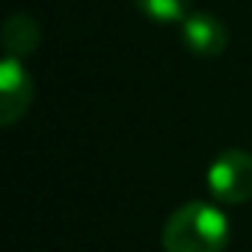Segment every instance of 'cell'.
I'll return each instance as SVG.
<instances>
[{
    "label": "cell",
    "mask_w": 252,
    "mask_h": 252,
    "mask_svg": "<svg viewBox=\"0 0 252 252\" xmlns=\"http://www.w3.org/2000/svg\"><path fill=\"white\" fill-rule=\"evenodd\" d=\"M33 104V80L21 60L3 57L0 63V125L12 128V125L30 110Z\"/></svg>",
    "instance_id": "3"
},
{
    "label": "cell",
    "mask_w": 252,
    "mask_h": 252,
    "mask_svg": "<svg viewBox=\"0 0 252 252\" xmlns=\"http://www.w3.org/2000/svg\"><path fill=\"white\" fill-rule=\"evenodd\" d=\"M181 42L196 57H220L228 48V27L211 12H190L181 21Z\"/></svg>",
    "instance_id": "4"
},
{
    "label": "cell",
    "mask_w": 252,
    "mask_h": 252,
    "mask_svg": "<svg viewBox=\"0 0 252 252\" xmlns=\"http://www.w3.org/2000/svg\"><path fill=\"white\" fill-rule=\"evenodd\" d=\"M42 45V27L33 15L27 12H15L6 18L3 24V48H6V57H30L36 48Z\"/></svg>",
    "instance_id": "5"
},
{
    "label": "cell",
    "mask_w": 252,
    "mask_h": 252,
    "mask_svg": "<svg viewBox=\"0 0 252 252\" xmlns=\"http://www.w3.org/2000/svg\"><path fill=\"white\" fill-rule=\"evenodd\" d=\"M134 3L158 24H181L190 15V0H134Z\"/></svg>",
    "instance_id": "6"
},
{
    "label": "cell",
    "mask_w": 252,
    "mask_h": 252,
    "mask_svg": "<svg viewBox=\"0 0 252 252\" xmlns=\"http://www.w3.org/2000/svg\"><path fill=\"white\" fill-rule=\"evenodd\" d=\"M231 225L222 208L214 202H187L166 220L160 231L163 252H222L228 246Z\"/></svg>",
    "instance_id": "1"
},
{
    "label": "cell",
    "mask_w": 252,
    "mask_h": 252,
    "mask_svg": "<svg viewBox=\"0 0 252 252\" xmlns=\"http://www.w3.org/2000/svg\"><path fill=\"white\" fill-rule=\"evenodd\" d=\"M208 190L220 205H243L252 199V155L243 149L220 152L208 166Z\"/></svg>",
    "instance_id": "2"
}]
</instances>
